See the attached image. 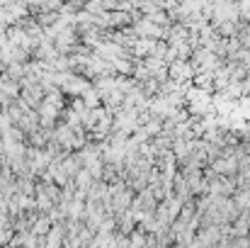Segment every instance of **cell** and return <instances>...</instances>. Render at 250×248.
Segmentation results:
<instances>
[{
  "mask_svg": "<svg viewBox=\"0 0 250 248\" xmlns=\"http://www.w3.org/2000/svg\"><path fill=\"white\" fill-rule=\"evenodd\" d=\"M170 71H172V76H175L177 81H189V78H192V68H189V64H182V61H180V64H175Z\"/></svg>",
  "mask_w": 250,
  "mask_h": 248,
  "instance_id": "cell-1",
  "label": "cell"
}]
</instances>
